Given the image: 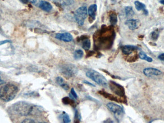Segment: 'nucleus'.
<instances>
[{"mask_svg": "<svg viewBox=\"0 0 164 123\" xmlns=\"http://www.w3.org/2000/svg\"><path fill=\"white\" fill-rule=\"evenodd\" d=\"M18 92V89L16 86L11 83L6 84L0 89V99L8 102L14 99Z\"/></svg>", "mask_w": 164, "mask_h": 123, "instance_id": "f257e3e1", "label": "nucleus"}, {"mask_svg": "<svg viewBox=\"0 0 164 123\" xmlns=\"http://www.w3.org/2000/svg\"><path fill=\"white\" fill-rule=\"evenodd\" d=\"M33 105L25 102L19 101L15 104L13 107L15 112L21 116L30 115Z\"/></svg>", "mask_w": 164, "mask_h": 123, "instance_id": "f03ea898", "label": "nucleus"}, {"mask_svg": "<svg viewBox=\"0 0 164 123\" xmlns=\"http://www.w3.org/2000/svg\"><path fill=\"white\" fill-rule=\"evenodd\" d=\"M86 76L96 83L103 87H106L108 85L107 80L100 73L95 70L89 69L86 73Z\"/></svg>", "mask_w": 164, "mask_h": 123, "instance_id": "7ed1b4c3", "label": "nucleus"}, {"mask_svg": "<svg viewBox=\"0 0 164 123\" xmlns=\"http://www.w3.org/2000/svg\"><path fill=\"white\" fill-rule=\"evenodd\" d=\"M87 8L85 6H82L76 10L75 12V19L77 24L83 26L87 16Z\"/></svg>", "mask_w": 164, "mask_h": 123, "instance_id": "20e7f679", "label": "nucleus"}, {"mask_svg": "<svg viewBox=\"0 0 164 123\" xmlns=\"http://www.w3.org/2000/svg\"><path fill=\"white\" fill-rule=\"evenodd\" d=\"M109 87L111 91L116 95L126 100L124 88L121 85L117 83L115 81H110L109 82Z\"/></svg>", "mask_w": 164, "mask_h": 123, "instance_id": "39448f33", "label": "nucleus"}, {"mask_svg": "<svg viewBox=\"0 0 164 123\" xmlns=\"http://www.w3.org/2000/svg\"><path fill=\"white\" fill-rule=\"evenodd\" d=\"M61 72L66 78H70L76 74L77 69L76 66L71 64H66L61 66Z\"/></svg>", "mask_w": 164, "mask_h": 123, "instance_id": "423d86ee", "label": "nucleus"}, {"mask_svg": "<svg viewBox=\"0 0 164 123\" xmlns=\"http://www.w3.org/2000/svg\"><path fill=\"white\" fill-rule=\"evenodd\" d=\"M106 107L109 111L114 114L116 119L120 120L121 116L124 115V109L120 105L114 103H110L106 104Z\"/></svg>", "mask_w": 164, "mask_h": 123, "instance_id": "0eeeda50", "label": "nucleus"}, {"mask_svg": "<svg viewBox=\"0 0 164 123\" xmlns=\"http://www.w3.org/2000/svg\"><path fill=\"white\" fill-rule=\"evenodd\" d=\"M143 72L145 75L148 77L160 76L163 75V73L161 71L152 67H148L144 69Z\"/></svg>", "mask_w": 164, "mask_h": 123, "instance_id": "6e6552de", "label": "nucleus"}, {"mask_svg": "<svg viewBox=\"0 0 164 123\" xmlns=\"http://www.w3.org/2000/svg\"><path fill=\"white\" fill-rule=\"evenodd\" d=\"M99 93L100 94L103 96V97H105V98L110 100L118 102V103H125L126 100L124 99L120 98V97H117V96H114V95H113L109 93L108 92L104 91V90L99 91Z\"/></svg>", "mask_w": 164, "mask_h": 123, "instance_id": "1a4fd4ad", "label": "nucleus"}, {"mask_svg": "<svg viewBox=\"0 0 164 123\" xmlns=\"http://www.w3.org/2000/svg\"><path fill=\"white\" fill-rule=\"evenodd\" d=\"M55 38L57 40L66 42H70L73 40L72 36L71 34L70 33H68V32L57 33L56 34Z\"/></svg>", "mask_w": 164, "mask_h": 123, "instance_id": "9d476101", "label": "nucleus"}, {"mask_svg": "<svg viewBox=\"0 0 164 123\" xmlns=\"http://www.w3.org/2000/svg\"><path fill=\"white\" fill-rule=\"evenodd\" d=\"M125 24L131 30H137L141 25L140 21L138 19L127 20L125 22Z\"/></svg>", "mask_w": 164, "mask_h": 123, "instance_id": "9b49d317", "label": "nucleus"}, {"mask_svg": "<svg viewBox=\"0 0 164 123\" xmlns=\"http://www.w3.org/2000/svg\"><path fill=\"white\" fill-rule=\"evenodd\" d=\"M137 46L134 45H125L121 47V51L123 54L125 55H130L134 53V51L138 50Z\"/></svg>", "mask_w": 164, "mask_h": 123, "instance_id": "f8f14e48", "label": "nucleus"}, {"mask_svg": "<svg viewBox=\"0 0 164 123\" xmlns=\"http://www.w3.org/2000/svg\"><path fill=\"white\" fill-rule=\"evenodd\" d=\"M96 11H97V5L96 4L91 5L88 8V15L92 21L95 19Z\"/></svg>", "mask_w": 164, "mask_h": 123, "instance_id": "ddd939ff", "label": "nucleus"}, {"mask_svg": "<svg viewBox=\"0 0 164 123\" xmlns=\"http://www.w3.org/2000/svg\"><path fill=\"white\" fill-rule=\"evenodd\" d=\"M53 2L57 5L62 7L70 6L74 3V0H53Z\"/></svg>", "mask_w": 164, "mask_h": 123, "instance_id": "4468645a", "label": "nucleus"}, {"mask_svg": "<svg viewBox=\"0 0 164 123\" xmlns=\"http://www.w3.org/2000/svg\"><path fill=\"white\" fill-rule=\"evenodd\" d=\"M39 6L42 10L46 12H50L52 8V5L50 2L44 1H41L40 2Z\"/></svg>", "mask_w": 164, "mask_h": 123, "instance_id": "2eb2a0df", "label": "nucleus"}, {"mask_svg": "<svg viewBox=\"0 0 164 123\" xmlns=\"http://www.w3.org/2000/svg\"><path fill=\"white\" fill-rule=\"evenodd\" d=\"M56 82L60 86L61 88H63L65 90H69V86L66 83L65 80L61 76H57L56 79Z\"/></svg>", "mask_w": 164, "mask_h": 123, "instance_id": "dca6fc26", "label": "nucleus"}, {"mask_svg": "<svg viewBox=\"0 0 164 123\" xmlns=\"http://www.w3.org/2000/svg\"><path fill=\"white\" fill-rule=\"evenodd\" d=\"M44 112L43 107L37 105H33L30 115H38Z\"/></svg>", "mask_w": 164, "mask_h": 123, "instance_id": "f3484780", "label": "nucleus"}, {"mask_svg": "<svg viewBox=\"0 0 164 123\" xmlns=\"http://www.w3.org/2000/svg\"><path fill=\"white\" fill-rule=\"evenodd\" d=\"M62 103L65 105H70L72 107H75L76 105L74 99L68 97H64L62 99Z\"/></svg>", "mask_w": 164, "mask_h": 123, "instance_id": "a211bd4d", "label": "nucleus"}, {"mask_svg": "<svg viewBox=\"0 0 164 123\" xmlns=\"http://www.w3.org/2000/svg\"><path fill=\"white\" fill-rule=\"evenodd\" d=\"M125 13L126 16L128 18H131L134 16V12L131 6L126 7L125 8Z\"/></svg>", "mask_w": 164, "mask_h": 123, "instance_id": "6ab92c4d", "label": "nucleus"}, {"mask_svg": "<svg viewBox=\"0 0 164 123\" xmlns=\"http://www.w3.org/2000/svg\"><path fill=\"white\" fill-rule=\"evenodd\" d=\"M134 5L136 10L139 11L141 10L144 11L145 9H146V5L142 2L138 1L135 2Z\"/></svg>", "mask_w": 164, "mask_h": 123, "instance_id": "aec40b11", "label": "nucleus"}, {"mask_svg": "<svg viewBox=\"0 0 164 123\" xmlns=\"http://www.w3.org/2000/svg\"><path fill=\"white\" fill-rule=\"evenodd\" d=\"M139 57L141 59L146 60V61L149 62V63H151V62H152L153 61L152 58L151 57L147 56L145 52H144V51H141L140 52L139 54Z\"/></svg>", "mask_w": 164, "mask_h": 123, "instance_id": "412c9836", "label": "nucleus"}, {"mask_svg": "<svg viewBox=\"0 0 164 123\" xmlns=\"http://www.w3.org/2000/svg\"><path fill=\"white\" fill-rule=\"evenodd\" d=\"M91 42L89 39H85L82 42V47L85 50H88L90 48Z\"/></svg>", "mask_w": 164, "mask_h": 123, "instance_id": "4be33fe9", "label": "nucleus"}, {"mask_svg": "<svg viewBox=\"0 0 164 123\" xmlns=\"http://www.w3.org/2000/svg\"><path fill=\"white\" fill-rule=\"evenodd\" d=\"M110 23H111L112 25H115L118 22V18L116 14L114 13H112L110 16Z\"/></svg>", "mask_w": 164, "mask_h": 123, "instance_id": "5701e85b", "label": "nucleus"}, {"mask_svg": "<svg viewBox=\"0 0 164 123\" xmlns=\"http://www.w3.org/2000/svg\"><path fill=\"white\" fill-rule=\"evenodd\" d=\"M84 52L81 50H77L74 53V58L75 60H79L83 57Z\"/></svg>", "mask_w": 164, "mask_h": 123, "instance_id": "b1692460", "label": "nucleus"}, {"mask_svg": "<svg viewBox=\"0 0 164 123\" xmlns=\"http://www.w3.org/2000/svg\"><path fill=\"white\" fill-rule=\"evenodd\" d=\"M61 119L62 120V122L64 123H70L71 122L70 118L69 117V115L67 113L64 112L62 113L61 115Z\"/></svg>", "mask_w": 164, "mask_h": 123, "instance_id": "393cba45", "label": "nucleus"}, {"mask_svg": "<svg viewBox=\"0 0 164 123\" xmlns=\"http://www.w3.org/2000/svg\"><path fill=\"white\" fill-rule=\"evenodd\" d=\"M159 36V31L158 30L153 31L150 34V38L153 40H156Z\"/></svg>", "mask_w": 164, "mask_h": 123, "instance_id": "a878e982", "label": "nucleus"}, {"mask_svg": "<svg viewBox=\"0 0 164 123\" xmlns=\"http://www.w3.org/2000/svg\"><path fill=\"white\" fill-rule=\"evenodd\" d=\"M81 118L78 111L75 110V118H74V123H80Z\"/></svg>", "mask_w": 164, "mask_h": 123, "instance_id": "bb28decb", "label": "nucleus"}, {"mask_svg": "<svg viewBox=\"0 0 164 123\" xmlns=\"http://www.w3.org/2000/svg\"><path fill=\"white\" fill-rule=\"evenodd\" d=\"M69 96L71 98L74 100L78 98V95L73 88H72L71 90L70 93L69 94Z\"/></svg>", "mask_w": 164, "mask_h": 123, "instance_id": "cd10ccee", "label": "nucleus"}, {"mask_svg": "<svg viewBox=\"0 0 164 123\" xmlns=\"http://www.w3.org/2000/svg\"><path fill=\"white\" fill-rule=\"evenodd\" d=\"M21 123H36V122L31 119H26L24 120V121Z\"/></svg>", "mask_w": 164, "mask_h": 123, "instance_id": "c85d7f7f", "label": "nucleus"}, {"mask_svg": "<svg viewBox=\"0 0 164 123\" xmlns=\"http://www.w3.org/2000/svg\"><path fill=\"white\" fill-rule=\"evenodd\" d=\"M30 1L31 2H32V4L35 5H39L40 2L41 1L40 0H30Z\"/></svg>", "mask_w": 164, "mask_h": 123, "instance_id": "c756f323", "label": "nucleus"}, {"mask_svg": "<svg viewBox=\"0 0 164 123\" xmlns=\"http://www.w3.org/2000/svg\"><path fill=\"white\" fill-rule=\"evenodd\" d=\"M11 41L10 40H5L0 41V45L5 44H7V43H11Z\"/></svg>", "mask_w": 164, "mask_h": 123, "instance_id": "7c9ffc66", "label": "nucleus"}, {"mask_svg": "<svg viewBox=\"0 0 164 123\" xmlns=\"http://www.w3.org/2000/svg\"><path fill=\"white\" fill-rule=\"evenodd\" d=\"M158 58L161 61H164V53L160 54L158 56Z\"/></svg>", "mask_w": 164, "mask_h": 123, "instance_id": "2f4dec72", "label": "nucleus"}, {"mask_svg": "<svg viewBox=\"0 0 164 123\" xmlns=\"http://www.w3.org/2000/svg\"><path fill=\"white\" fill-rule=\"evenodd\" d=\"M84 83L88 85L91 86L92 87H95V85H94L93 84L91 83L90 82H88L87 81H84Z\"/></svg>", "mask_w": 164, "mask_h": 123, "instance_id": "473e14b6", "label": "nucleus"}, {"mask_svg": "<svg viewBox=\"0 0 164 123\" xmlns=\"http://www.w3.org/2000/svg\"><path fill=\"white\" fill-rule=\"evenodd\" d=\"M20 1L24 4H27L29 0H19Z\"/></svg>", "mask_w": 164, "mask_h": 123, "instance_id": "72a5a7b5", "label": "nucleus"}, {"mask_svg": "<svg viewBox=\"0 0 164 123\" xmlns=\"http://www.w3.org/2000/svg\"><path fill=\"white\" fill-rule=\"evenodd\" d=\"M143 12H144V15L145 16H147L148 15V11L146 9H145V10L143 11Z\"/></svg>", "mask_w": 164, "mask_h": 123, "instance_id": "f704fd0d", "label": "nucleus"}, {"mask_svg": "<svg viewBox=\"0 0 164 123\" xmlns=\"http://www.w3.org/2000/svg\"><path fill=\"white\" fill-rule=\"evenodd\" d=\"M3 83H4V81L1 79V77H0V85L2 84Z\"/></svg>", "mask_w": 164, "mask_h": 123, "instance_id": "c9c22d12", "label": "nucleus"}, {"mask_svg": "<svg viewBox=\"0 0 164 123\" xmlns=\"http://www.w3.org/2000/svg\"><path fill=\"white\" fill-rule=\"evenodd\" d=\"M159 2L160 3H161V4H162V5H164V0H160Z\"/></svg>", "mask_w": 164, "mask_h": 123, "instance_id": "e433bc0d", "label": "nucleus"}, {"mask_svg": "<svg viewBox=\"0 0 164 123\" xmlns=\"http://www.w3.org/2000/svg\"><path fill=\"white\" fill-rule=\"evenodd\" d=\"M45 123V122H39V123Z\"/></svg>", "mask_w": 164, "mask_h": 123, "instance_id": "4c0bfd02", "label": "nucleus"}]
</instances>
